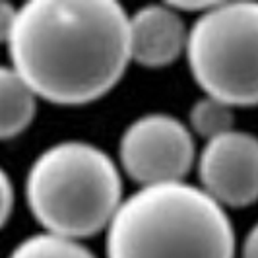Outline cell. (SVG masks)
<instances>
[{"mask_svg": "<svg viewBox=\"0 0 258 258\" xmlns=\"http://www.w3.org/2000/svg\"><path fill=\"white\" fill-rule=\"evenodd\" d=\"M8 52L37 99L91 103L130 64L128 14L115 0H31L18 8Z\"/></svg>", "mask_w": 258, "mask_h": 258, "instance_id": "obj_1", "label": "cell"}, {"mask_svg": "<svg viewBox=\"0 0 258 258\" xmlns=\"http://www.w3.org/2000/svg\"><path fill=\"white\" fill-rule=\"evenodd\" d=\"M107 231V258H235V229L200 186H140Z\"/></svg>", "mask_w": 258, "mask_h": 258, "instance_id": "obj_2", "label": "cell"}, {"mask_svg": "<svg viewBox=\"0 0 258 258\" xmlns=\"http://www.w3.org/2000/svg\"><path fill=\"white\" fill-rule=\"evenodd\" d=\"M26 200L47 233L88 239L109 227L122 204V177L113 157L82 140L47 148L27 171Z\"/></svg>", "mask_w": 258, "mask_h": 258, "instance_id": "obj_3", "label": "cell"}, {"mask_svg": "<svg viewBox=\"0 0 258 258\" xmlns=\"http://www.w3.org/2000/svg\"><path fill=\"white\" fill-rule=\"evenodd\" d=\"M186 60L206 95L258 105V2H214L188 29Z\"/></svg>", "mask_w": 258, "mask_h": 258, "instance_id": "obj_4", "label": "cell"}, {"mask_svg": "<svg viewBox=\"0 0 258 258\" xmlns=\"http://www.w3.org/2000/svg\"><path fill=\"white\" fill-rule=\"evenodd\" d=\"M118 161L140 186L182 182L196 161L194 134L173 115L148 113L122 132Z\"/></svg>", "mask_w": 258, "mask_h": 258, "instance_id": "obj_5", "label": "cell"}, {"mask_svg": "<svg viewBox=\"0 0 258 258\" xmlns=\"http://www.w3.org/2000/svg\"><path fill=\"white\" fill-rule=\"evenodd\" d=\"M200 188L221 208L258 200V136L233 128L204 144L198 155Z\"/></svg>", "mask_w": 258, "mask_h": 258, "instance_id": "obj_6", "label": "cell"}, {"mask_svg": "<svg viewBox=\"0 0 258 258\" xmlns=\"http://www.w3.org/2000/svg\"><path fill=\"white\" fill-rule=\"evenodd\" d=\"M130 62L144 68H165L186 51L184 20L169 4H150L128 14Z\"/></svg>", "mask_w": 258, "mask_h": 258, "instance_id": "obj_7", "label": "cell"}, {"mask_svg": "<svg viewBox=\"0 0 258 258\" xmlns=\"http://www.w3.org/2000/svg\"><path fill=\"white\" fill-rule=\"evenodd\" d=\"M37 113V95L12 66H0V140L29 128Z\"/></svg>", "mask_w": 258, "mask_h": 258, "instance_id": "obj_8", "label": "cell"}, {"mask_svg": "<svg viewBox=\"0 0 258 258\" xmlns=\"http://www.w3.org/2000/svg\"><path fill=\"white\" fill-rule=\"evenodd\" d=\"M8 258H97L82 241L52 233H35L14 246Z\"/></svg>", "mask_w": 258, "mask_h": 258, "instance_id": "obj_9", "label": "cell"}, {"mask_svg": "<svg viewBox=\"0 0 258 258\" xmlns=\"http://www.w3.org/2000/svg\"><path fill=\"white\" fill-rule=\"evenodd\" d=\"M188 120H190V126H188L190 132L198 134L208 142L225 132H231L235 124V113H233V107H229L227 103L216 97L204 95L192 105Z\"/></svg>", "mask_w": 258, "mask_h": 258, "instance_id": "obj_10", "label": "cell"}, {"mask_svg": "<svg viewBox=\"0 0 258 258\" xmlns=\"http://www.w3.org/2000/svg\"><path fill=\"white\" fill-rule=\"evenodd\" d=\"M14 210V184L8 173L0 167V229L10 220Z\"/></svg>", "mask_w": 258, "mask_h": 258, "instance_id": "obj_11", "label": "cell"}, {"mask_svg": "<svg viewBox=\"0 0 258 258\" xmlns=\"http://www.w3.org/2000/svg\"><path fill=\"white\" fill-rule=\"evenodd\" d=\"M16 18H18V8L6 0H0V43L8 45L16 26Z\"/></svg>", "mask_w": 258, "mask_h": 258, "instance_id": "obj_12", "label": "cell"}, {"mask_svg": "<svg viewBox=\"0 0 258 258\" xmlns=\"http://www.w3.org/2000/svg\"><path fill=\"white\" fill-rule=\"evenodd\" d=\"M243 258H258V223L250 227L243 243Z\"/></svg>", "mask_w": 258, "mask_h": 258, "instance_id": "obj_13", "label": "cell"}]
</instances>
